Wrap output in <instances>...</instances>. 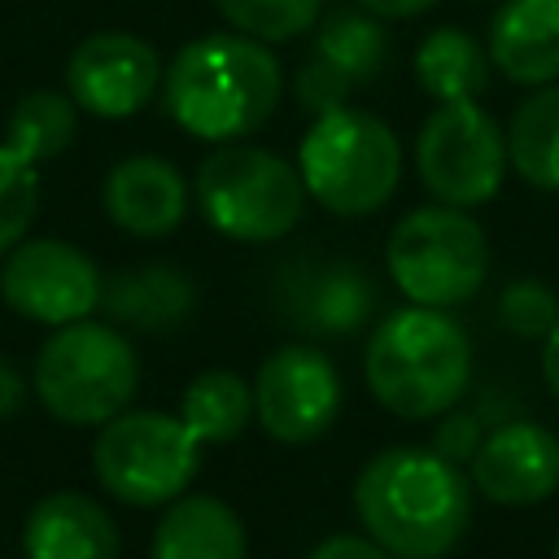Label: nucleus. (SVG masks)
Returning a JSON list of instances; mask_svg holds the SVG:
<instances>
[{
  "label": "nucleus",
  "instance_id": "6e6552de",
  "mask_svg": "<svg viewBox=\"0 0 559 559\" xmlns=\"http://www.w3.org/2000/svg\"><path fill=\"white\" fill-rule=\"evenodd\" d=\"M201 437L166 411H122L92 445L96 480L127 507H166L201 472Z\"/></svg>",
  "mask_w": 559,
  "mask_h": 559
},
{
  "label": "nucleus",
  "instance_id": "423d86ee",
  "mask_svg": "<svg viewBox=\"0 0 559 559\" xmlns=\"http://www.w3.org/2000/svg\"><path fill=\"white\" fill-rule=\"evenodd\" d=\"M197 205L205 223L245 245H271L288 236L301 223L306 210V183L293 162H284L271 148L253 144H218L210 157H201L192 179Z\"/></svg>",
  "mask_w": 559,
  "mask_h": 559
},
{
  "label": "nucleus",
  "instance_id": "5701e85b",
  "mask_svg": "<svg viewBox=\"0 0 559 559\" xmlns=\"http://www.w3.org/2000/svg\"><path fill=\"white\" fill-rule=\"evenodd\" d=\"M376 310V288L367 280V271L358 266H323L310 275V284L301 288V328L319 332V336H345L354 328L367 323V314Z\"/></svg>",
  "mask_w": 559,
  "mask_h": 559
},
{
  "label": "nucleus",
  "instance_id": "412c9836",
  "mask_svg": "<svg viewBox=\"0 0 559 559\" xmlns=\"http://www.w3.org/2000/svg\"><path fill=\"white\" fill-rule=\"evenodd\" d=\"M415 79L437 105L476 100L489 83V48H480L459 26H437L415 48Z\"/></svg>",
  "mask_w": 559,
  "mask_h": 559
},
{
  "label": "nucleus",
  "instance_id": "39448f33",
  "mask_svg": "<svg viewBox=\"0 0 559 559\" xmlns=\"http://www.w3.org/2000/svg\"><path fill=\"white\" fill-rule=\"evenodd\" d=\"M140 384L131 341L96 319L61 323L35 358V393L44 411L70 428H100L122 415Z\"/></svg>",
  "mask_w": 559,
  "mask_h": 559
},
{
  "label": "nucleus",
  "instance_id": "c756f323",
  "mask_svg": "<svg viewBox=\"0 0 559 559\" xmlns=\"http://www.w3.org/2000/svg\"><path fill=\"white\" fill-rule=\"evenodd\" d=\"M22 397H26V380H22V371H17L9 358H0V419L17 415Z\"/></svg>",
  "mask_w": 559,
  "mask_h": 559
},
{
  "label": "nucleus",
  "instance_id": "a211bd4d",
  "mask_svg": "<svg viewBox=\"0 0 559 559\" xmlns=\"http://www.w3.org/2000/svg\"><path fill=\"white\" fill-rule=\"evenodd\" d=\"M153 559H249V537L223 498L179 493L153 528Z\"/></svg>",
  "mask_w": 559,
  "mask_h": 559
},
{
  "label": "nucleus",
  "instance_id": "2f4dec72",
  "mask_svg": "<svg viewBox=\"0 0 559 559\" xmlns=\"http://www.w3.org/2000/svg\"><path fill=\"white\" fill-rule=\"evenodd\" d=\"M542 376H546L550 397L559 402V323H555V332L542 341Z\"/></svg>",
  "mask_w": 559,
  "mask_h": 559
},
{
  "label": "nucleus",
  "instance_id": "cd10ccee",
  "mask_svg": "<svg viewBox=\"0 0 559 559\" xmlns=\"http://www.w3.org/2000/svg\"><path fill=\"white\" fill-rule=\"evenodd\" d=\"M480 441H485V428H480V415L476 411H441V419H437V428H432V450L441 454V459H450V463H472V454L480 450Z\"/></svg>",
  "mask_w": 559,
  "mask_h": 559
},
{
  "label": "nucleus",
  "instance_id": "bb28decb",
  "mask_svg": "<svg viewBox=\"0 0 559 559\" xmlns=\"http://www.w3.org/2000/svg\"><path fill=\"white\" fill-rule=\"evenodd\" d=\"M498 323L515 336H550L559 323V293L542 280H515L498 293Z\"/></svg>",
  "mask_w": 559,
  "mask_h": 559
},
{
  "label": "nucleus",
  "instance_id": "f8f14e48",
  "mask_svg": "<svg viewBox=\"0 0 559 559\" xmlns=\"http://www.w3.org/2000/svg\"><path fill=\"white\" fill-rule=\"evenodd\" d=\"M389 61V35L376 13H332L314 31V48L297 70V100L306 114H328L349 105V96L380 79Z\"/></svg>",
  "mask_w": 559,
  "mask_h": 559
},
{
  "label": "nucleus",
  "instance_id": "473e14b6",
  "mask_svg": "<svg viewBox=\"0 0 559 559\" xmlns=\"http://www.w3.org/2000/svg\"><path fill=\"white\" fill-rule=\"evenodd\" d=\"M555 559H559V542H555Z\"/></svg>",
  "mask_w": 559,
  "mask_h": 559
},
{
  "label": "nucleus",
  "instance_id": "20e7f679",
  "mask_svg": "<svg viewBox=\"0 0 559 559\" xmlns=\"http://www.w3.org/2000/svg\"><path fill=\"white\" fill-rule=\"evenodd\" d=\"M297 170L306 192L341 218L376 214L402 179V144L393 127L367 109L341 105L314 114L297 148Z\"/></svg>",
  "mask_w": 559,
  "mask_h": 559
},
{
  "label": "nucleus",
  "instance_id": "0eeeda50",
  "mask_svg": "<svg viewBox=\"0 0 559 559\" xmlns=\"http://www.w3.org/2000/svg\"><path fill=\"white\" fill-rule=\"evenodd\" d=\"M393 284L415 306H463L489 275L485 227L459 205H419L397 218L384 249Z\"/></svg>",
  "mask_w": 559,
  "mask_h": 559
},
{
  "label": "nucleus",
  "instance_id": "6ab92c4d",
  "mask_svg": "<svg viewBox=\"0 0 559 559\" xmlns=\"http://www.w3.org/2000/svg\"><path fill=\"white\" fill-rule=\"evenodd\" d=\"M100 306L118 323H127V328L170 332V328H179L192 314L197 288H192V280L179 266H170V262H144V266L114 271L100 284Z\"/></svg>",
  "mask_w": 559,
  "mask_h": 559
},
{
  "label": "nucleus",
  "instance_id": "4468645a",
  "mask_svg": "<svg viewBox=\"0 0 559 559\" xmlns=\"http://www.w3.org/2000/svg\"><path fill=\"white\" fill-rule=\"evenodd\" d=\"M472 489L498 507H533L559 489V437L537 419H507L485 432L467 463Z\"/></svg>",
  "mask_w": 559,
  "mask_h": 559
},
{
  "label": "nucleus",
  "instance_id": "4be33fe9",
  "mask_svg": "<svg viewBox=\"0 0 559 559\" xmlns=\"http://www.w3.org/2000/svg\"><path fill=\"white\" fill-rule=\"evenodd\" d=\"M179 419L205 445H227L253 419V384H245V376H236L227 367L201 371V376H192V384L179 397Z\"/></svg>",
  "mask_w": 559,
  "mask_h": 559
},
{
  "label": "nucleus",
  "instance_id": "7c9ffc66",
  "mask_svg": "<svg viewBox=\"0 0 559 559\" xmlns=\"http://www.w3.org/2000/svg\"><path fill=\"white\" fill-rule=\"evenodd\" d=\"M367 13H376V17H415V13H424V9H432L437 0H358Z\"/></svg>",
  "mask_w": 559,
  "mask_h": 559
},
{
  "label": "nucleus",
  "instance_id": "9b49d317",
  "mask_svg": "<svg viewBox=\"0 0 559 559\" xmlns=\"http://www.w3.org/2000/svg\"><path fill=\"white\" fill-rule=\"evenodd\" d=\"M100 284L105 280H100L96 262L57 236L17 240L0 266L4 306L17 310L22 319L48 323V328L87 319L100 306Z\"/></svg>",
  "mask_w": 559,
  "mask_h": 559
},
{
  "label": "nucleus",
  "instance_id": "7ed1b4c3",
  "mask_svg": "<svg viewBox=\"0 0 559 559\" xmlns=\"http://www.w3.org/2000/svg\"><path fill=\"white\" fill-rule=\"evenodd\" d=\"M371 397L397 419H437L472 384L467 328L441 306L389 310L362 354Z\"/></svg>",
  "mask_w": 559,
  "mask_h": 559
},
{
  "label": "nucleus",
  "instance_id": "a878e982",
  "mask_svg": "<svg viewBox=\"0 0 559 559\" xmlns=\"http://www.w3.org/2000/svg\"><path fill=\"white\" fill-rule=\"evenodd\" d=\"M39 210V170L0 140V258L31 231Z\"/></svg>",
  "mask_w": 559,
  "mask_h": 559
},
{
  "label": "nucleus",
  "instance_id": "ddd939ff",
  "mask_svg": "<svg viewBox=\"0 0 559 559\" xmlns=\"http://www.w3.org/2000/svg\"><path fill=\"white\" fill-rule=\"evenodd\" d=\"M66 87L92 118H131L162 87L157 48L127 31H96L70 52Z\"/></svg>",
  "mask_w": 559,
  "mask_h": 559
},
{
  "label": "nucleus",
  "instance_id": "2eb2a0df",
  "mask_svg": "<svg viewBox=\"0 0 559 559\" xmlns=\"http://www.w3.org/2000/svg\"><path fill=\"white\" fill-rule=\"evenodd\" d=\"M100 201H105V214L122 231L157 240V236H170L183 223V214H188V183H183V175L166 157L135 153V157H122L105 175Z\"/></svg>",
  "mask_w": 559,
  "mask_h": 559
},
{
  "label": "nucleus",
  "instance_id": "aec40b11",
  "mask_svg": "<svg viewBox=\"0 0 559 559\" xmlns=\"http://www.w3.org/2000/svg\"><path fill=\"white\" fill-rule=\"evenodd\" d=\"M507 162L524 183L559 192V79L542 83L515 105L507 127Z\"/></svg>",
  "mask_w": 559,
  "mask_h": 559
},
{
  "label": "nucleus",
  "instance_id": "1a4fd4ad",
  "mask_svg": "<svg viewBox=\"0 0 559 559\" xmlns=\"http://www.w3.org/2000/svg\"><path fill=\"white\" fill-rule=\"evenodd\" d=\"M507 135L476 100L437 105L415 135V170L441 205H485L507 175Z\"/></svg>",
  "mask_w": 559,
  "mask_h": 559
},
{
  "label": "nucleus",
  "instance_id": "f257e3e1",
  "mask_svg": "<svg viewBox=\"0 0 559 559\" xmlns=\"http://www.w3.org/2000/svg\"><path fill=\"white\" fill-rule=\"evenodd\" d=\"M354 511L397 559H441L472 524V476L432 445H389L362 463Z\"/></svg>",
  "mask_w": 559,
  "mask_h": 559
},
{
  "label": "nucleus",
  "instance_id": "393cba45",
  "mask_svg": "<svg viewBox=\"0 0 559 559\" xmlns=\"http://www.w3.org/2000/svg\"><path fill=\"white\" fill-rule=\"evenodd\" d=\"M214 9L245 35L262 44H280L306 35L323 9V0H214Z\"/></svg>",
  "mask_w": 559,
  "mask_h": 559
},
{
  "label": "nucleus",
  "instance_id": "9d476101",
  "mask_svg": "<svg viewBox=\"0 0 559 559\" xmlns=\"http://www.w3.org/2000/svg\"><path fill=\"white\" fill-rule=\"evenodd\" d=\"M341 402V371L314 345H284L266 354L253 376V419L280 445H306L323 437L336 424Z\"/></svg>",
  "mask_w": 559,
  "mask_h": 559
},
{
  "label": "nucleus",
  "instance_id": "dca6fc26",
  "mask_svg": "<svg viewBox=\"0 0 559 559\" xmlns=\"http://www.w3.org/2000/svg\"><path fill=\"white\" fill-rule=\"evenodd\" d=\"M22 559H122V533L96 498L57 489L31 507L22 524Z\"/></svg>",
  "mask_w": 559,
  "mask_h": 559
},
{
  "label": "nucleus",
  "instance_id": "f3484780",
  "mask_svg": "<svg viewBox=\"0 0 559 559\" xmlns=\"http://www.w3.org/2000/svg\"><path fill=\"white\" fill-rule=\"evenodd\" d=\"M489 61L524 87L559 79V0H507L489 22Z\"/></svg>",
  "mask_w": 559,
  "mask_h": 559
},
{
  "label": "nucleus",
  "instance_id": "b1692460",
  "mask_svg": "<svg viewBox=\"0 0 559 559\" xmlns=\"http://www.w3.org/2000/svg\"><path fill=\"white\" fill-rule=\"evenodd\" d=\"M79 131V105L70 92H26L4 122V144L17 148L26 162H52L74 144Z\"/></svg>",
  "mask_w": 559,
  "mask_h": 559
},
{
  "label": "nucleus",
  "instance_id": "c85d7f7f",
  "mask_svg": "<svg viewBox=\"0 0 559 559\" xmlns=\"http://www.w3.org/2000/svg\"><path fill=\"white\" fill-rule=\"evenodd\" d=\"M306 559H397L393 550H384L376 537H358V533H332L323 537Z\"/></svg>",
  "mask_w": 559,
  "mask_h": 559
},
{
  "label": "nucleus",
  "instance_id": "f03ea898",
  "mask_svg": "<svg viewBox=\"0 0 559 559\" xmlns=\"http://www.w3.org/2000/svg\"><path fill=\"white\" fill-rule=\"evenodd\" d=\"M280 61L253 35H201L162 74L166 114L197 140H240L266 127L280 105Z\"/></svg>",
  "mask_w": 559,
  "mask_h": 559
}]
</instances>
